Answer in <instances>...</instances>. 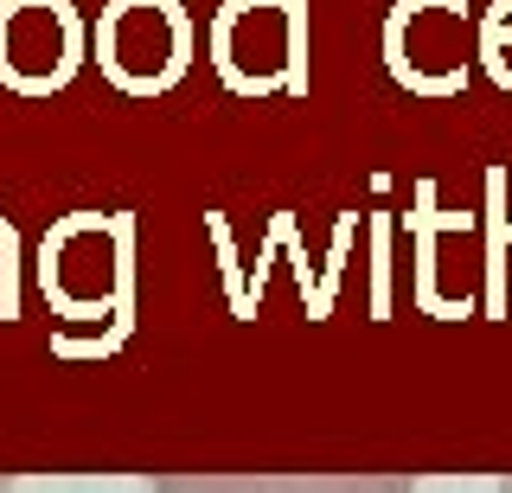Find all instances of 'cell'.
<instances>
[{"instance_id": "1", "label": "cell", "mask_w": 512, "mask_h": 493, "mask_svg": "<svg viewBox=\"0 0 512 493\" xmlns=\"http://www.w3.org/2000/svg\"><path fill=\"white\" fill-rule=\"evenodd\" d=\"M500 493H512V481H506V487H500Z\"/></svg>"}, {"instance_id": "2", "label": "cell", "mask_w": 512, "mask_h": 493, "mask_svg": "<svg viewBox=\"0 0 512 493\" xmlns=\"http://www.w3.org/2000/svg\"><path fill=\"white\" fill-rule=\"evenodd\" d=\"M0 493H7V481H0Z\"/></svg>"}]
</instances>
